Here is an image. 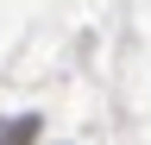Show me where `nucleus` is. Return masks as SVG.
Returning <instances> with one entry per match:
<instances>
[{"label": "nucleus", "mask_w": 151, "mask_h": 145, "mask_svg": "<svg viewBox=\"0 0 151 145\" xmlns=\"http://www.w3.org/2000/svg\"><path fill=\"white\" fill-rule=\"evenodd\" d=\"M38 120H0V145H32Z\"/></svg>", "instance_id": "obj_1"}]
</instances>
